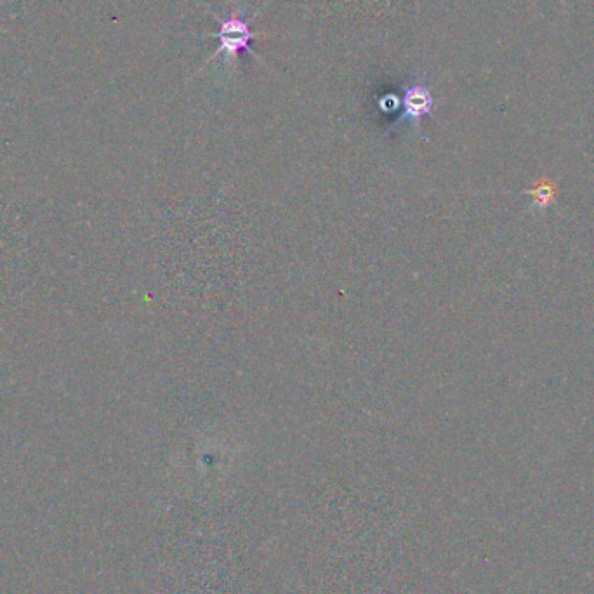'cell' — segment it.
<instances>
[{
  "mask_svg": "<svg viewBox=\"0 0 594 594\" xmlns=\"http://www.w3.org/2000/svg\"><path fill=\"white\" fill-rule=\"evenodd\" d=\"M402 117L398 119V124H402L403 120L412 122V126L421 136V122L424 117L436 120L435 113V96L431 87L426 82H412L409 86H403L402 96ZM396 124V126H398Z\"/></svg>",
  "mask_w": 594,
  "mask_h": 594,
  "instance_id": "cell-2",
  "label": "cell"
},
{
  "mask_svg": "<svg viewBox=\"0 0 594 594\" xmlns=\"http://www.w3.org/2000/svg\"><path fill=\"white\" fill-rule=\"evenodd\" d=\"M212 18L219 23L218 32L211 33V37L219 40V47L211 58L205 61V65H209L211 61L218 58H225L226 65H235L240 53H249L254 60L263 63L258 53H254L251 49L252 40L258 37V33L251 30V21L256 20V14L245 16L244 11H238L226 18H221L219 14L212 13Z\"/></svg>",
  "mask_w": 594,
  "mask_h": 594,
  "instance_id": "cell-1",
  "label": "cell"
}]
</instances>
